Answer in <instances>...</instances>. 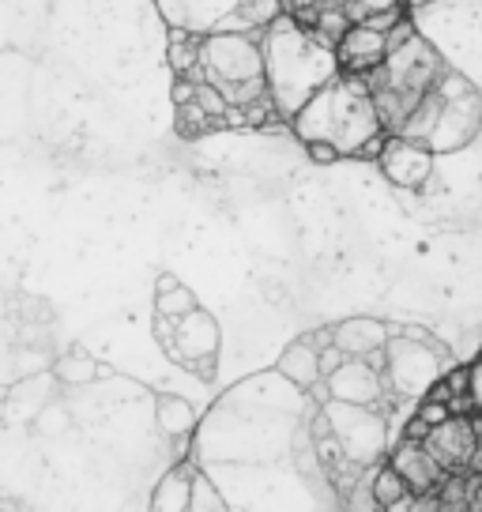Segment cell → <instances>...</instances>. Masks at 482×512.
Masks as SVG:
<instances>
[{
  "instance_id": "obj_1",
  "label": "cell",
  "mask_w": 482,
  "mask_h": 512,
  "mask_svg": "<svg viewBox=\"0 0 482 512\" xmlns=\"http://www.w3.org/2000/svg\"><path fill=\"white\" fill-rule=\"evenodd\" d=\"M170 64L177 80H193L219 98L238 125H260L275 113L260 31H174Z\"/></svg>"
},
{
  "instance_id": "obj_2",
  "label": "cell",
  "mask_w": 482,
  "mask_h": 512,
  "mask_svg": "<svg viewBox=\"0 0 482 512\" xmlns=\"http://www.w3.org/2000/svg\"><path fill=\"white\" fill-rule=\"evenodd\" d=\"M290 132L317 162H339L377 159L388 125L373 102L366 72H339L290 117Z\"/></svg>"
},
{
  "instance_id": "obj_3",
  "label": "cell",
  "mask_w": 482,
  "mask_h": 512,
  "mask_svg": "<svg viewBox=\"0 0 482 512\" xmlns=\"http://www.w3.org/2000/svg\"><path fill=\"white\" fill-rule=\"evenodd\" d=\"M264 64H268V91L279 117H294L309 98L332 83L343 72L336 57V46L321 42L306 23L290 12L279 16L260 31Z\"/></svg>"
},
{
  "instance_id": "obj_4",
  "label": "cell",
  "mask_w": 482,
  "mask_h": 512,
  "mask_svg": "<svg viewBox=\"0 0 482 512\" xmlns=\"http://www.w3.org/2000/svg\"><path fill=\"white\" fill-rule=\"evenodd\" d=\"M445 72V64L437 57V49L415 31H403L396 38V46L388 49V57L373 72H366L373 91V102L385 117L388 132L396 128L415 113V106L430 95Z\"/></svg>"
},
{
  "instance_id": "obj_5",
  "label": "cell",
  "mask_w": 482,
  "mask_h": 512,
  "mask_svg": "<svg viewBox=\"0 0 482 512\" xmlns=\"http://www.w3.org/2000/svg\"><path fill=\"white\" fill-rule=\"evenodd\" d=\"M479 128H482L479 91H475L460 72L445 68L434 91L418 102L415 113H411L396 132L430 144L437 155H452V151H460V147L471 144Z\"/></svg>"
},
{
  "instance_id": "obj_6",
  "label": "cell",
  "mask_w": 482,
  "mask_h": 512,
  "mask_svg": "<svg viewBox=\"0 0 482 512\" xmlns=\"http://www.w3.org/2000/svg\"><path fill=\"white\" fill-rule=\"evenodd\" d=\"M170 31L211 34V31H264L283 0H155Z\"/></svg>"
},
{
  "instance_id": "obj_7",
  "label": "cell",
  "mask_w": 482,
  "mask_h": 512,
  "mask_svg": "<svg viewBox=\"0 0 482 512\" xmlns=\"http://www.w3.org/2000/svg\"><path fill=\"white\" fill-rule=\"evenodd\" d=\"M324 426L332 430L339 452H343V464L351 467H377L381 456H385V418L377 415V407H366V403H343V400H328L321 407Z\"/></svg>"
},
{
  "instance_id": "obj_8",
  "label": "cell",
  "mask_w": 482,
  "mask_h": 512,
  "mask_svg": "<svg viewBox=\"0 0 482 512\" xmlns=\"http://www.w3.org/2000/svg\"><path fill=\"white\" fill-rule=\"evenodd\" d=\"M381 358H385L388 381L396 384V392H407V396H426L445 377V362H441V351H437L434 343L388 339Z\"/></svg>"
},
{
  "instance_id": "obj_9",
  "label": "cell",
  "mask_w": 482,
  "mask_h": 512,
  "mask_svg": "<svg viewBox=\"0 0 482 512\" xmlns=\"http://www.w3.org/2000/svg\"><path fill=\"white\" fill-rule=\"evenodd\" d=\"M437 151L430 144H422L415 136H403V132H388L381 151H377V166L381 174L407 192H422L434 177Z\"/></svg>"
},
{
  "instance_id": "obj_10",
  "label": "cell",
  "mask_w": 482,
  "mask_h": 512,
  "mask_svg": "<svg viewBox=\"0 0 482 512\" xmlns=\"http://www.w3.org/2000/svg\"><path fill=\"white\" fill-rule=\"evenodd\" d=\"M426 448L434 452V460L449 475H467L471 464H475V452H479L482 430L475 418H467L464 411H452L449 418H441L434 426H426L422 433Z\"/></svg>"
},
{
  "instance_id": "obj_11",
  "label": "cell",
  "mask_w": 482,
  "mask_h": 512,
  "mask_svg": "<svg viewBox=\"0 0 482 512\" xmlns=\"http://www.w3.org/2000/svg\"><path fill=\"white\" fill-rule=\"evenodd\" d=\"M411 31V23L403 19L396 27H381V23H351L347 34L336 42V57L343 72H373L377 64L388 57V49L396 46V38Z\"/></svg>"
},
{
  "instance_id": "obj_12",
  "label": "cell",
  "mask_w": 482,
  "mask_h": 512,
  "mask_svg": "<svg viewBox=\"0 0 482 512\" xmlns=\"http://www.w3.org/2000/svg\"><path fill=\"white\" fill-rule=\"evenodd\" d=\"M324 388H328L332 400L377 407V403H381V392H385V377H381V369L377 366H370V358H354V354H347L336 369L324 373Z\"/></svg>"
},
{
  "instance_id": "obj_13",
  "label": "cell",
  "mask_w": 482,
  "mask_h": 512,
  "mask_svg": "<svg viewBox=\"0 0 482 512\" xmlns=\"http://www.w3.org/2000/svg\"><path fill=\"white\" fill-rule=\"evenodd\" d=\"M388 464L400 471L403 482L411 486V494H437L441 482L449 479V471L437 464L434 452L426 448L422 437H407V441H400V445L392 448V460H388Z\"/></svg>"
},
{
  "instance_id": "obj_14",
  "label": "cell",
  "mask_w": 482,
  "mask_h": 512,
  "mask_svg": "<svg viewBox=\"0 0 482 512\" xmlns=\"http://www.w3.org/2000/svg\"><path fill=\"white\" fill-rule=\"evenodd\" d=\"M177 343H185V347H177V358L181 362H189V366H200L204 369V377H211V358L219 351V324L204 313V309H193L189 317L177 320V332H174Z\"/></svg>"
},
{
  "instance_id": "obj_15",
  "label": "cell",
  "mask_w": 482,
  "mask_h": 512,
  "mask_svg": "<svg viewBox=\"0 0 482 512\" xmlns=\"http://www.w3.org/2000/svg\"><path fill=\"white\" fill-rule=\"evenodd\" d=\"M328 336L339 351L354 354V358H370V354H381L388 347V328L377 317L339 320L336 328H328Z\"/></svg>"
},
{
  "instance_id": "obj_16",
  "label": "cell",
  "mask_w": 482,
  "mask_h": 512,
  "mask_svg": "<svg viewBox=\"0 0 482 512\" xmlns=\"http://www.w3.org/2000/svg\"><path fill=\"white\" fill-rule=\"evenodd\" d=\"M324 339L317 343L313 336L298 339V343H290L283 358H279V373L287 377L290 384H298V388H313V384L324 381Z\"/></svg>"
},
{
  "instance_id": "obj_17",
  "label": "cell",
  "mask_w": 482,
  "mask_h": 512,
  "mask_svg": "<svg viewBox=\"0 0 482 512\" xmlns=\"http://www.w3.org/2000/svg\"><path fill=\"white\" fill-rule=\"evenodd\" d=\"M151 505L159 512H185L193 509V471L189 467H174L166 479L155 486Z\"/></svg>"
},
{
  "instance_id": "obj_18",
  "label": "cell",
  "mask_w": 482,
  "mask_h": 512,
  "mask_svg": "<svg viewBox=\"0 0 482 512\" xmlns=\"http://www.w3.org/2000/svg\"><path fill=\"white\" fill-rule=\"evenodd\" d=\"M373 497H377V509H411V486L403 482V475L392 464L373 467Z\"/></svg>"
},
{
  "instance_id": "obj_19",
  "label": "cell",
  "mask_w": 482,
  "mask_h": 512,
  "mask_svg": "<svg viewBox=\"0 0 482 512\" xmlns=\"http://www.w3.org/2000/svg\"><path fill=\"white\" fill-rule=\"evenodd\" d=\"M193 309H200L193 290L185 287V283H177L174 275H162L159 279V317L181 320V317H189Z\"/></svg>"
},
{
  "instance_id": "obj_20",
  "label": "cell",
  "mask_w": 482,
  "mask_h": 512,
  "mask_svg": "<svg viewBox=\"0 0 482 512\" xmlns=\"http://www.w3.org/2000/svg\"><path fill=\"white\" fill-rule=\"evenodd\" d=\"M159 426L174 437H189L196 426V411L181 396H162L159 400Z\"/></svg>"
},
{
  "instance_id": "obj_21",
  "label": "cell",
  "mask_w": 482,
  "mask_h": 512,
  "mask_svg": "<svg viewBox=\"0 0 482 512\" xmlns=\"http://www.w3.org/2000/svg\"><path fill=\"white\" fill-rule=\"evenodd\" d=\"M53 373L65 384H91L98 377V366L87 354H65V358L53 366Z\"/></svg>"
},
{
  "instance_id": "obj_22",
  "label": "cell",
  "mask_w": 482,
  "mask_h": 512,
  "mask_svg": "<svg viewBox=\"0 0 482 512\" xmlns=\"http://www.w3.org/2000/svg\"><path fill=\"white\" fill-rule=\"evenodd\" d=\"M193 509H211V512H223L226 509V497H219V490L211 486V479L204 471H193Z\"/></svg>"
},
{
  "instance_id": "obj_23",
  "label": "cell",
  "mask_w": 482,
  "mask_h": 512,
  "mask_svg": "<svg viewBox=\"0 0 482 512\" xmlns=\"http://www.w3.org/2000/svg\"><path fill=\"white\" fill-rule=\"evenodd\" d=\"M467 400H471V407L482 415V358L467 369Z\"/></svg>"
}]
</instances>
